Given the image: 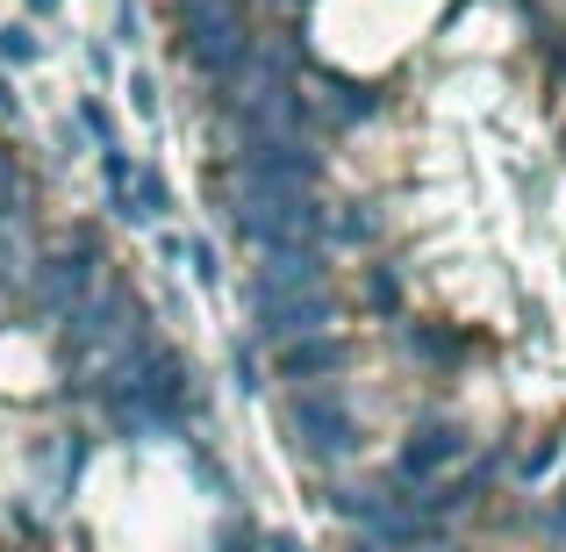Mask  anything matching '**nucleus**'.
<instances>
[{
  "instance_id": "obj_8",
  "label": "nucleus",
  "mask_w": 566,
  "mask_h": 552,
  "mask_svg": "<svg viewBox=\"0 0 566 552\" xmlns=\"http://www.w3.org/2000/svg\"><path fill=\"white\" fill-rule=\"evenodd\" d=\"M80 123H86V137H94V144H101V152H115V115H108V108H101V101H94V94H86V101H80Z\"/></svg>"
},
{
  "instance_id": "obj_1",
  "label": "nucleus",
  "mask_w": 566,
  "mask_h": 552,
  "mask_svg": "<svg viewBox=\"0 0 566 552\" xmlns=\"http://www.w3.org/2000/svg\"><path fill=\"white\" fill-rule=\"evenodd\" d=\"M337 316V294L331 288H308V294H280V302H259V331L265 337H308Z\"/></svg>"
},
{
  "instance_id": "obj_10",
  "label": "nucleus",
  "mask_w": 566,
  "mask_h": 552,
  "mask_svg": "<svg viewBox=\"0 0 566 552\" xmlns=\"http://www.w3.org/2000/svg\"><path fill=\"white\" fill-rule=\"evenodd\" d=\"M129 94H137V115H158V80L151 72H129Z\"/></svg>"
},
{
  "instance_id": "obj_5",
  "label": "nucleus",
  "mask_w": 566,
  "mask_h": 552,
  "mask_svg": "<svg viewBox=\"0 0 566 552\" xmlns=\"http://www.w3.org/2000/svg\"><path fill=\"white\" fill-rule=\"evenodd\" d=\"M380 222L359 216V208H331V244H374Z\"/></svg>"
},
{
  "instance_id": "obj_12",
  "label": "nucleus",
  "mask_w": 566,
  "mask_h": 552,
  "mask_svg": "<svg viewBox=\"0 0 566 552\" xmlns=\"http://www.w3.org/2000/svg\"><path fill=\"white\" fill-rule=\"evenodd\" d=\"M0 115H8V123H14V115H22V94H14L8 80H0Z\"/></svg>"
},
{
  "instance_id": "obj_9",
  "label": "nucleus",
  "mask_w": 566,
  "mask_h": 552,
  "mask_svg": "<svg viewBox=\"0 0 566 552\" xmlns=\"http://www.w3.org/2000/svg\"><path fill=\"white\" fill-rule=\"evenodd\" d=\"M180 259L193 265V280H201V288H216V280H222V259H216V244H193V237H187V251H180Z\"/></svg>"
},
{
  "instance_id": "obj_3",
  "label": "nucleus",
  "mask_w": 566,
  "mask_h": 552,
  "mask_svg": "<svg viewBox=\"0 0 566 552\" xmlns=\"http://www.w3.org/2000/svg\"><path fill=\"white\" fill-rule=\"evenodd\" d=\"M123 222H166L172 216V187L158 180L151 166H137V180H129V194H123V208H115Z\"/></svg>"
},
{
  "instance_id": "obj_11",
  "label": "nucleus",
  "mask_w": 566,
  "mask_h": 552,
  "mask_svg": "<svg viewBox=\"0 0 566 552\" xmlns=\"http://www.w3.org/2000/svg\"><path fill=\"white\" fill-rule=\"evenodd\" d=\"M137 29H144V14H137V8L115 14V37H123V43H137Z\"/></svg>"
},
{
  "instance_id": "obj_6",
  "label": "nucleus",
  "mask_w": 566,
  "mask_h": 552,
  "mask_svg": "<svg viewBox=\"0 0 566 552\" xmlns=\"http://www.w3.org/2000/svg\"><path fill=\"white\" fill-rule=\"evenodd\" d=\"M36 51H43V43L29 37V22H8V29H0V65H29Z\"/></svg>"
},
{
  "instance_id": "obj_4",
  "label": "nucleus",
  "mask_w": 566,
  "mask_h": 552,
  "mask_svg": "<svg viewBox=\"0 0 566 552\" xmlns=\"http://www.w3.org/2000/svg\"><path fill=\"white\" fill-rule=\"evenodd\" d=\"M345 360V345H337V337H308V345H280V373H287V381H302V373H323V366H337Z\"/></svg>"
},
{
  "instance_id": "obj_7",
  "label": "nucleus",
  "mask_w": 566,
  "mask_h": 552,
  "mask_svg": "<svg viewBox=\"0 0 566 552\" xmlns=\"http://www.w3.org/2000/svg\"><path fill=\"white\" fill-rule=\"evenodd\" d=\"M366 302H374V309H401V273H395V265H374V273H366Z\"/></svg>"
},
{
  "instance_id": "obj_2",
  "label": "nucleus",
  "mask_w": 566,
  "mask_h": 552,
  "mask_svg": "<svg viewBox=\"0 0 566 552\" xmlns=\"http://www.w3.org/2000/svg\"><path fill=\"white\" fill-rule=\"evenodd\" d=\"M380 115V94H366V86H352V80H331L323 94H308V123L316 129H359V123H374Z\"/></svg>"
},
{
  "instance_id": "obj_14",
  "label": "nucleus",
  "mask_w": 566,
  "mask_h": 552,
  "mask_svg": "<svg viewBox=\"0 0 566 552\" xmlns=\"http://www.w3.org/2000/svg\"><path fill=\"white\" fill-rule=\"evenodd\" d=\"M57 8V0H29V14H51Z\"/></svg>"
},
{
  "instance_id": "obj_15",
  "label": "nucleus",
  "mask_w": 566,
  "mask_h": 552,
  "mask_svg": "<svg viewBox=\"0 0 566 552\" xmlns=\"http://www.w3.org/2000/svg\"><path fill=\"white\" fill-rule=\"evenodd\" d=\"M524 8H531V0H524Z\"/></svg>"
},
{
  "instance_id": "obj_13",
  "label": "nucleus",
  "mask_w": 566,
  "mask_h": 552,
  "mask_svg": "<svg viewBox=\"0 0 566 552\" xmlns=\"http://www.w3.org/2000/svg\"><path fill=\"white\" fill-rule=\"evenodd\" d=\"M8 265H14V237L0 230V280H8Z\"/></svg>"
}]
</instances>
